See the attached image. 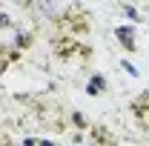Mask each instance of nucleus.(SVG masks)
Wrapping results in <instances>:
<instances>
[{
	"label": "nucleus",
	"instance_id": "1",
	"mask_svg": "<svg viewBox=\"0 0 149 146\" xmlns=\"http://www.w3.org/2000/svg\"><path fill=\"white\" fill-rule=\"evenodd\" d=\"M118 40L132 52V49H135V29H132V26H120V29H118Z\"/></svg>",
	"mask_w": 149,
	"mask_h": 146
},
{
	"label": "nucleus",
	"instance_id": "2",
	"mask_svg": "<svg viewBox=\"0 0 149 146\" xmlns=\"http://www.w3.org/2000/svg\"><path fill=\"white\" fill-rule=\"evenodd\" d=\"M100 89H103V77L97 74V77H95L92 83H89V95H95V92H100Z\"/></svg>",
	"mask_w": 149,
	"mask_h": 146
},
{
	"label": "nucleus",
	"instance_id": "3",
	"mask_svg": "<svg viewBox=\"0 0 149 146\" xmlns=\"http://www.w3.org/2000/svg\"><path fill=\"white\" fill-rule=\"evenodd\" d=\"M138 109H149V92H146V95H141V97H138Z\"/></svg>",
	"mask_w": 149,
	"mask_h": 146
},
{
	"label": "nucleus",
	"instance_id": "4",
	"mask_svg": "<svg viewBox=\"0 0 149 146\" xmlns=\"http://www.w3.org/2000/svg\"><path fill=\"white\" fill-rule=\"evenodd\" d=\"M123 12H126V15H129L132 20H138V12H135V9H132V6H123Z\"/></svg>",
	"mask_w": 149,
	"mask_h": 146
},
{
	"label": "nucleus",
	"instance_id": "5",
	"mask_svg": "<svg viewBox=\"0 0 149 146\" xmlns=\"http://www.w3.org/2000/svg\"><path fill=\"white\" fill-rule=\"evenodd\" d=\"M3 26H9V17H6V15H0V29H3Z\"/></svg>",
	"mask_w": 149,
	"mask_h": 146
}]
</instances>
